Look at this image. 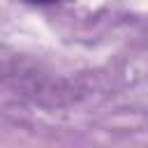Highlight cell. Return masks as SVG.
<instances>
[{"label":"cell","mask_w":148,"mask_h":148,"mask_svg":"<svg viewBox=\"0 0 148 148\" xmlns=\"http://www.w3.org/2000/svg\"><path fill=\"white\" fill-rule=\"evenodd\" d=\"M25 2H39V5H46V2H56V0H25Z\"/></svg>","instance_id":"1"}]
</instances>
